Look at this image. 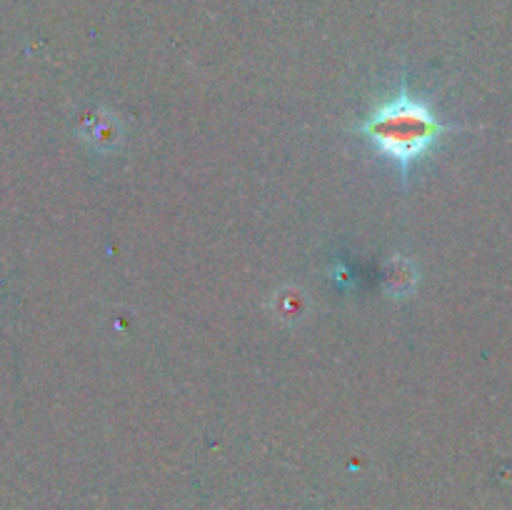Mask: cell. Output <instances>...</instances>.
Wrapping results in <instances>:
<instances>
[{"mask_svg":"<svg viewBox=\"0 0 512 510\" xmlns=\"http://www.w3.org/2000/svg\"><path fill=\"white\" fill-rule=\"evenodd\" d=\"M358 130L408 178L410 168L435 148L445 128L425 100L415 98L408 85H400L398 93L383 100Z\"/></svg>","mask_w":512,"mask_h":510,"instance_id":"6da1fadb","label":"cell"}]
</instances>
